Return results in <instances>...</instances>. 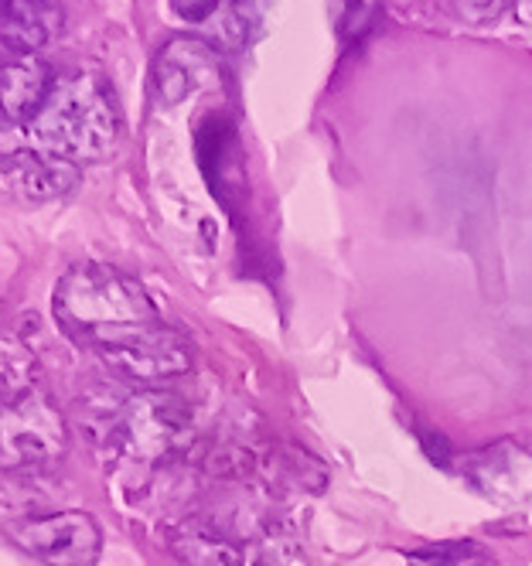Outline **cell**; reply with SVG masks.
Listing matches in <instances>:
<instances>
[{
  "instance_id": "cell-7",
  "label": "cell",
  "mask_w": 532,
  "mask_h": 566,
  "mask_svg": "<svg viewBox=\"0 0 532 566\" xmlns=\"http://www.w3.org/2000/svg\"><path fill=\"white\" fill-rule=\"evenodd\" d=\"M75 181H79L75 165L41 154V150L28 147L24 140L0 157V188L11 191L14 198H24V201L62 198L75 188Z\"/></svg>"
},
{
  "instance_id": "cell-12",
  "label": "cell",
  "mask_w": 532,
  "mask_h": 566,
  "mask_svg": "<svg viewBox=\"0 0 532 566\" xmlns=\"http://www.w3.org/2000/svg\"><path fill=\"white\" fill-rule=\"evenodd\" d=\"M409 566H484L488 549L474 539H447V543H430L424 549L406 553Z\"/></svg>"
},
{
  "instance_id": "cell-11",
  "label": "cell",
  "mask_w": 532,
  "mask_h": 566,
  "mask_svg": "<svg viewBox=\"0 0 532 566\" xmlns=\"http://www.w3.org/2000/svg\"><path fill=\"white\" fill-rule=\"evenodd\" d=\"M171 553L185 566H242V549L201 522H188L171 533Z\"/></svg>"
},
{
  "instance_id": "cell-13",
  "label": "cell",
  "mask_w": 532,
  "mask_h": 566,
  "mask_svg": "<svg viewBox=\"0 0 532 566\" xmlns=\"http://www.w3.org/2000/svg\"><path fill=\"white\" fill-rule=\"evenodd\" d=\"M226 8V0H175V11L185 21H209Z\"/></svg>"
},
{
  "instance_id": "cell-5",
  "label": "cell",
  "mask_w": 532,
  "mask_h": 566,
  "mask_svg": "<svg viewBox=\"0 0 532 566\" xmlns=\"http://www.w3.org/2000/svg\"><path fill=\"white\" fill-rule=\"evenodd\" d=\"M11 543L45 566H93L103 549V533L90 512H49L21 518L8 530Z\"/></svg>"
},
{
  "instance_id": "cell-6",
  "label": "cell",
  "mask_w": 532,
  "mask_h": 566,
  "mask_svg": "<svg viewBox=\"0 0 532 566\" xmlns=\"http://www.w3.org/2000/svg\"><path fill=\"white\" fill-rule=\"evenodd\" d=\"M100 358H103V366L123 382L157 386V382L185 376L195 361V348L185 332L160 321V325L147 328L144 335L131 338L127 345L103 352Z\"/></svg>"
},
{
  "instance_id": "cell-2",
  "label": "cell",
  "mask_w": 532,
  "mask_h": 566,
  "mask_svg": "<svg viewBox=\"0 0 532 566\" xmlns=\"http://www.w3.org/2000/svg\"><path fill=\"white\" fill-rule=\"evenodd\" d=\"M119 130L123 116L106 78L100 72H72L55 78L45 106L21 134L28 147L82 168L109 157Z\"/></svg>"
},
{
  "instance_id": "cell-3",
  "label": "cell",
  "mask_w": 532,
  "mask_h": 566,
  "mask_svg": "<svg viewBox=\"0 0 532 566\" xmlns=\"http://www.w3.org/2000/svg\"><path fill=\"white\" fill-rule=\"evenodd\" d=\"M82 396V420L90 433L123 458L157 464L191 440V410L175 392L147 389L137 396Z\"/></svg>"
},
{
  "instance_id": "cell-1",
  "label": "cell",
  "mask_w": 532,
  "mask_h": 566,
  "mask_svg": "<svg viewBox=\"0 0 532 566\" xmlns=\"http://www.w3.org/2000/svg\"><path fill=\"white\" fill-rule=\"evenodd\" d=\"M59 325L69 338L96 355L127 345L160 325L157 304L140 283L109 263H75L62 273L52 297Z\"/></svg>"
},
{
  "instance_id": "cell-8",
  "label": "cell",
  "mask_w": 532,
  "mask_h": 566,
  "mask_svg": "<svg viewBox=\"0 0 532 566\" xmlns=\"http://www.w3.org/2000/svg\"><path fill=\"white\" fill-rule=\"evenodd\" d=\"M52 86L55 75L38 55H11L0 62V127L24 130L45 106Z\"/></svg>"
},
{
  "instance_id": "cell-10",
  "label": "cell",
  "mask_w": 532,
  "mask_h": 566,
  "mask_svg": "<svg viewBox=\"0 0 532 566\" xmlns=\"http://www.w3.org/2000/svg\"><path fill=\"white\" fill-rule=\"evenodd\" d=\"M59 0H0V42L14 55H34L62 31Z\"/></svg>"
},
{
  "instance_id": "cell-4",
  "label": "cell",
  "mask_w": 532,
  "mask_h": 566,
  "mask_svg": "<svg viewBox=\"0 0 532 566\" xmlns=\"http://www.w3.org/2000/svg\"><path fill=\"white\" fill-rule=\"evenodd\" d=\"M69 451V427L41 389L0 399V474L31 478L52 471Z\"/></svg>"
},
{
  "instance_id": "cell-9",
  "label": "cell",
  "mask_w": 532,
  "mask_h": 566,
  "mask_svg": "<svg viewBox=\"0 0 532 566\" xmlns=\"http://www.w3.org/2000/svg\"><path fill=\"white\" fill-rule=\"evenodd\" d=\"M216 72V52L195 38H171L154 59V90L160 103L178 106Z\"/></svg>"
}]
</instances>
